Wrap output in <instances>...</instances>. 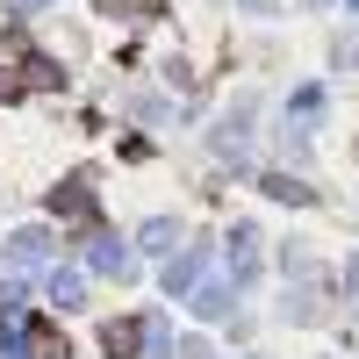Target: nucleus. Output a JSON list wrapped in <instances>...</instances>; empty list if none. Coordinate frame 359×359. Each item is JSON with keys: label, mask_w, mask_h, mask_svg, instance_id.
<instances>
[{"label": "nucleus", "mask_w": 359, "mask_h": 359, "mask_svg": "<svg viewBox=\"0 0 359 359\" xmlns=\"http://www.w3.org/2000/svg\"><path fill=\"white\" fill-rule=\"evenodd\" d=\"M50 208H57V216H72V223H94V180L72 172L65 187H50Z\"/></svg>", "instance_id": "nucleus-1"}, {"label": "nucleus", "mask_w": 359, "mask_h": 359, "mask_svg": "<svg viewBox=\"0 0 359 359\" xmlns=\"http://www.w3.org/2000/svg\"><path fill=\"white\" fill-rule=\"evenodd\" d=\"M50 252V230H36V223H29V230H15L8 237V266H36Z\"/></svg>", "instance_id": "nucleus-2"}, {"label": "nucleus", "mask_w": 359, "mask_h": 359, "mask_svg": "<svg viewBox=\"0 0 359 359\" xmlns=\"http://www.w3.org/2000/svg\"><path fill=\"white\" fill-rule=\"evenodd\" d=\"M137 345H144V331H137V323H130V316H115V323H108V331H101V352H108V359H130Z\"/></svg>", "instance_id": "nucleus-3"}, {"label": "nucleus", "mask_w": 359, "mask_h": 359, "mask_svg": "<svg viewBox=\"0 0 359 359\" xmlns=\"http://www.w3.org/2000/svg\"><path fill=\"white\" fill-rule=\"evenodd\" d=\"M252 245H259L252 230H230V280H252V273H259V252H252Z\"/></svg>", "instance_id": "nucleus-4"}, {"label": "nucleus", "mask_w": 359, "mask_h": 359, "mask_svg": "<svg viewBox=\"0 0 359 359\" xmlns=\"http://www.w3.org/2000/svg\"><path fill=\"white\" fill-rule=\"evenodd\" d=\"M22 309H29V287H22V280H0V338H15Z\"/></svg>", "instance_id": "nucleus-5"}, {"label": "nucleus", "mask_w": 359, "mask_h": 359, "mask_svg": "<svg viewBox=\"0 0 359 359\" xmlns=\"http://www.w3.org/2000/svg\"><path fill=\"white\" fill-rule=\"evenodd\" d=\"M201 280V252H180V259H165V294H187Z\"/></svg>", "instance_id": "nucleus-6"}, {"label": "nucleus", "mask_w": 359, "mask_h": 359, "mask_svg": "<svg viewBox=\"0 0 359 359\" xmlns=\"http://www.w3.org/2000/svg\"><path fill=\"white\" fill-rule=\"evenodd\" d=\"M50 302H57V309H79V302H86V280L72 273V266H57V273H50Z\"/></svg>", "instance_id": "nucleus-7"}, {"label": "nucleus", "mask_w": 359, "mask_h": 359, "mask_svg": "<svg viewBox=\"0 0 359 359\" xmlns=\"http://www.w3.org/2000/svg\"><path fill=\"white\" fill-rule=\"evenodd\" d=\"M137 245H144V252H165V259H172V245H180V223L151 216V223H144V237H137Z\"/></svg>", "instance_id": "nucleus-8"}, {"label": "nucleus", "mask_w": 359, "mask_h": 359, "mask_svg": "<svg viewBox=\"0 0 359 359\" xmlns=\"http://www.w3.org/2000/svg\"><path fill=\"white\" fill-rule=\"evenodd\" d=\"M94 273H115V280H130V252L115 245V237H108V245H94Z\"/></svg>", "instance_id": "nucleus-9"}, {"label": "nucleus", "mask_w": 359, "mask_h": 359, "mask_svg": "<svg viewBox=\"0 0 359 359\" xmlns=\"http://www.w3.org/2000/svg\"><path fill=\"white\" fill-rule=\"evenodd\" d=\"M259 187H266V194H273V201H294V208H302V201H309V187H302V180H287V172H266V180H259Z\"/></svg>", "instance_id": "nucleus-10"}, {"label": "nucleus", "mask_w": 359, "mask_h": 359, "mask_svg": "<svg viewBox=\"0 0 359 359\" xmlns=\"http://www.w3.org/2000/svg\"><path fill=\"white\" fill-rule=\"evenodd\" d=\"M194 309H201V316H230V287H223V280H208V287L194 294Z\"/></svg>", "instance_id": "nucleus-11"}, {"label": "nucleus", "mask_w": 359, "mask_h": 359, "mask_svg": "<svg viewBox=\"0 0 359 359\" xmlns=\"http://www.w3.org/2000/svg\"><path fill=\"white\" fill-rule=\"evenodd\" d=\"M22 72H29V79H36V86H57V79H65V72H57V65H50V57H43V50H29V57H22Z\"/></svg>", "instance_id": "nucleus-12"}, {"label": "nucleus", "mask_w": 359, "mask_h": 359, "mask_svg": "<svg viewBox=\"0 0 359 359\" xmlns=\"http://www.w3.org/2000/svg\"><path fill=\"white\" fill-rule=\"evenodd\" d=\"M29 338H36V359H65V338H57V323H36Z\"/></svg>", "instance_id": "nucleus-13"}, {"label": "nucleus", "mask_w": 359, "mask_h": 359, "mask_svg": "<svg viewBox=\"0 0 359 359\" xmlns=\"http://www.w3.org/2000/svg\"><path fill=\"white\" fill-rule=\"evenodd\" d=\"M345 287H352V294H359V259H352V266H345Z\"/></svg>", "instance_id": "nucleus-14"}, {"label": "nucleus", "mask_w": 359, "mask_h": 359, "mask_svg": "<svg viewBox=\"0 0 359 359\" xmlns=\"http://www.w3.org/2000/svg\"><path fill=\"white\" fill-rule=\"evenodd\" d=\"M123 8H130V0H101V15H123Z\"/></svg>", "instance_id": "nucleus-15"}, {"label": "nucleus", "mask_w": 359, "mask_h": 359, "mask_svg": "<svg viewBox=\"0 0 359 359\" xmlns=\"http://www.w3.org/2000/svg\"><path fill=\"white\" fill-rule=\"evenodd\" d=\"M0 359H29V352H22V345H0Z\"/></svg>", "instance_id": "nucleus-16"}, {"label": "nucleus", "mask_w": 359, "mask_h": 359, "mask_svg": "<svg viewBox=\"0 0 359 359\" xmlns=\"http://www.w3.org/2000/svg\"><path fill=\"white\" fill-rule=\"evenodd\" d=\"M0 101H15V79H0Z\"/></svg>", "instance_id": "nucleus-17"}]
</instances>
